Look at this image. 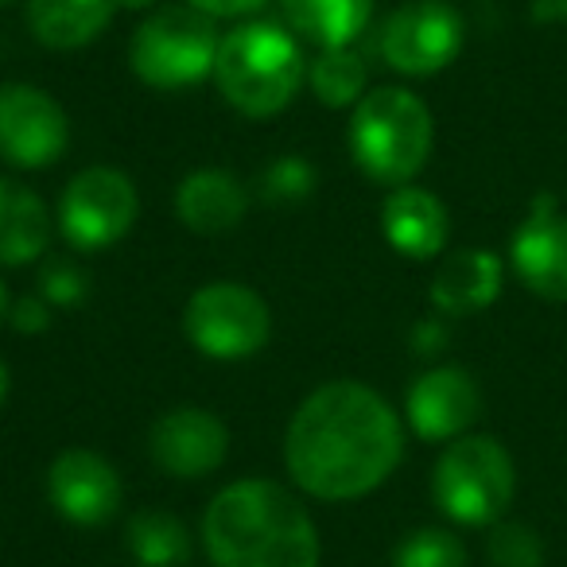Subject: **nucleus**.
<instances>
[{"label": "nucleus", "mask_w": 567, "mask_h": 567, "mask_svg": "<svg viewBox=\"0 0 567 567\" xmlns=\"http://www.w3.org/2000/svg\"><path fill=\"white\" fill-rule=\"evenodd\" d=\"M404 435L393 404L362 381L319 385L284 435V463L303 494L358 502L401 466Z\"/></svg>", "instance_id": "1"}, {"label": "nucleus", "mask_w": 567, "mask_h": 567, "mask_svg": "<svg viewBox=\"0 0 567 567\" xmlns=\"http://www.w3.org/2000/svg\"><path fill=\"white\" fill-rule=\"evenodd\" d=\"M214 567H319V533L300 497L268 478L226 486L203 517Z\"/></svg>", "instance_id": "2"}, {"label": "nucleus", "mask_w": 567, "mask_h": 567, "mask_svg": "<svg viewBox=\"0 0 567 567\" xmlns=\"http://www.w3.org/2000/svg\"><path fill=\"white\" fill-rule=\"evenodd\" d=\"M308 79L303 48L288 28L252 20L221 35L214 59L218 94L245 117H276L292 105Z\"/></svg>", "instance_id": "3"}, {"label": "nucleus", "mask_w": 567, "mask_h": 567, "mask_svg": "<svg viewBox=\"0 0 567 567\" xmlns=\"http://www.w3.org/2000/svg\"><path fill=\"white\" fill-rule=\"evenodd\" d=\"M435 144L432 110L412 90L381 86L354 105L350 117V156L385 187H404L424 172Z\"/></svg>", "instance_id": "4"}, {"label": "nucleus", "mask_w": 567, "mask_h": 567, "mask_svg": "<svg viewBox=\"0 0 567 567\" xmlns=\"http://www.w3.org/2000/svg\"><path fill=\"white\" fill-rule=\"evenodd\" d=\"M517 471L513 455L494 435H458L447 443L432 474L435 505L447 513L455 525H497L509 509Z\"/></svg>", "instance_id": "5"}, {"label": "nucleus", "mask_w": 567, "mask_h": 567, "mask_svg": "<svg viewBox=\"0 0 567 567\" xmlns=\"http://www.w3.org/2000/svg\"><path fill=\"white\" fill-rule=\"evenodd\" d=\"M221 35L214 32V17L179 4V9H159L136 28L128 43V63L144 86L179 90L195 86L206 74H214Z\"/></svg>", "instance_id": "6"}, {"label": "nucleus", "mask_w": 567, "mask_h": 567, "mask_svg": "<svg viewBox=\"0 0 567 567\" xmlns=\"http://www.w3.org/2000/svg\"><path fill=\"white\" fill-rule=\"evenodd\" d=\"M183 331L198 354L214 362H241L265 350L272 334V311L252 288L218 280L190 296L183 311Z\"/></svg>", "instance_id": "7"}, {"label": "nucleus", "mask_w": 567, "mask_h": 567, "mask_svg": "<svg viewBox=\"0 0 567 567\" xmlns=\"http://www.w3.org/2000/svg\"><path fill=\"white\" fill-rule=\"evenodd\" d=\"M141 198L128 175L113 167H86L63 190L59 203V229L74 249H110L133 229Z\"/></svg>", "instance_id": "8"}, {"label": "nucleus", "mask_w": 567, "mask_h": 567, "mask_svg": "<svg viewBox=\"0 0 567 567\" xmlns=\"http://www.w3.org/2000/svg\"><path fill=\"white\" fill-rule=\"evenodd\" d=\"M463 51V17L443 0H409L381 28V59L396 74L432 79Z\"/></svg>", "instance_id": "9"}, {"label": "nucleus", "mask_w": 567, "mask_h": 567, "mask_svg": "<svg viewBox=\"0 0 567 567\" xmlns=\"http://www.w3.org/2000/svg\"><path fill=\"white\" fill-rule=\"evenodd\" d=\"M71 125L66 113L48 90L28 86V82H4L0 86V159L12 167L55 164L66 152Z\"/></svg>", "instance_id": "10"}, {"label": "nucleus", "mask_w": 567, "mask_h": 567, "mask_svg": "<svg viewBox=\"0 0 567 567\" xmlns=\"http://www.w3.org/2000/svg\"><path fill=\"white\" fill-rule=\"evenodd\" d=\"M148 451L156 466L172 478H206L226 463L229 432L214 412L183 404L152 424Z\"/></svg>", "instance_id": "11"}, {"label": "nucleus", "mask_w": 567, "mask_h": 567, "mask_svg": "<svg viewBox=\"0 0 567 567\" xmlns=\"http://www.w3.org/2000/svg\"><path fill=\"white\" fill-rule=\"evenodd\" d=\"M509 265L517 280L540 300H567V218L556 214V198L540 195L533 214L509 241Z\"/></svg>", "instance_id": "12"}, {"label": "nucleus", "mask_w": 567, "mask_h": 567, "mask_svg": "<svg viewBox=\"0 0 567 567\" xmlns=\"http://www.w3.org/2000/svg\"><path fill=\"white\" fill-rule=\"evenodd\" d=\"M409 424L420 440L427 443H447L471 432V424L482 412V389L458 365H440L427 370L424 378H416V385L409 389Z\"/></svg>", "instance_id": "13"}, {"label": "nucleus", "mask_w": 567, "mask_h": 567, "mask_svg": "<svg viewBox=\"0 0 567 567\" xmlns=\"http://www.w3.org/2000/svg\"><path fill=\"white\" fill-rule=\"evenodd\" d=\"M48 497L71 525H105L121 505V478L97 451L71 447L51 463Z\"/></svg>", "instance_id": "14"}, {"label": "nucleus", "mask_w": 567, "mask_h": 567, "mask_svg": "<svg viewBox=\"0 0 567 567\" xmlns=\"http://www.w3.org/2000/svg\"><path fill=\"white\" fill-rule=\"evenodd\" d=\"M381 229H385L389 245L401 257L432 260L447 245L451 218H447V206L432 190L404 183V187H393V195L381 206Z\"/></svg>", "instance_id": "15"}, {"label": "nucleus", "mask_w": 567, "mask_h": 567, "mask_svg": "<svg viewBox=\"0 0 567 567\" xmlns=\"http://www.w3.org/2000/svg\"><path fill=\"white\" fill-rule=\"evenodd\" d=\"M502 260L489 249H458L435 268L432 303L443 316H474L486 311L502 292Z\"/></svg>", "instance_id": "16"}, {"label": "nucleus", "mask_w": 567, "mask_h": 567, "mask_svg": "<svg viewBox=\"0 0 567 567\" xmlns=\"http://www.w3.org/2000/svg\"><path fill=\"white\" fill-rule=\"evenodd\" d=\"M245 206H249L245 187L218 167H203V172L187 175L175 190V214L195 234H226L245 218Z\"/></svg>", "instance_id": "17"}, {"label": "nucleus", "mask_w": 567, "mask_h": 567, "mask_svg": "<svg viewBox=\"0 0 567 567\" xmlns=\"http://www.w3.org/2000/svg\"><path fill=\"white\" fill-rule=\"evenodd\" d=\"M117 0H28V28L51 51H79L110 28Z\"/></svg>", "instance_id": "18"}, {"label": "nucleus", "mask_w": 567, "mask_h": 567, "mask_svg": "<svg viewBox=\"0 0 567 567\" xmlns=\"http://www.w3.org/2000/svg\"><path fill=\"white\" fill-rule=\"evenodd\" d=\"M51 241V214L35 190L17 179H0V265H28Z\"/></svg>", "instance_id": "19"}, {"label": "nucleus", "mask_w": 567, "mask_h": 567, "mask_svg": "<svg viewBox=\"0 0 567 567\" xmlns=\"http://www.w3.org/2000/svg\"><path fill=\"white\" fill-rule=\"evenodd\" d=\"M373 0H284V20L296 40L327 48H350L365 32Z\"/></svg>", "instance_id": "20"}, {"label": "nucleus", "mask_w": 567, "mask_h": 567, "mask_svg": "<svg viewBox=\"0 0 567 567\" xmlns=\"http://www.w3.org/2000/svg\"><path fill=\"white\" fill-rule=\"evenodd\" d=\"M125 540L141 567H179L190 556V540L183 520H175L172 513H159V509L136 513L125 528Z\"/></svg>", "instance_id": "21"}, {"label": "nucleus", "mask_w": 567, "mask_h": 567, "mask_svg": "<svg viewBox=\"0 0 567 567\" xmlns=\"http://www.w3.org/2000/svg\"><path fill=\"white\" fill-rule=\"evenodd\" d=\"M308 82L316 97L331 110H347L365 97V59L354 48H327L308 66Z\"/></svg>", "instance_id": "22"}, {"label": "nucleus", "mask_w": 567, "mask_h": 567, "mask_svg": "<svg viewBox=\"0 0 567 567\" xmlns=\"http://www.w3.org/2000/svg\"><path fill=\"white\" fill-rule=\"evenodd\" d=\"M393 567H466V548L447 528H416L396 544Z\"/></svg>", "instance_id": "23"}, {"label": "nucleus", "mask_w": 567, "mask_h": 567, "mask_svg": "<svg viewBox=\"0 0 567 567\" xmlns=\"http://www.w3.org/2000/svg\"><path fill=\"white\" fill-rule=\"evenodd\" d=\"M486 556L494 567H544V544L520 520H502L489 533Z\"/></svg>", "instance_id": "24"}, {"label": "nucleus", "mask_w": 567, "mask_h": 567, "mask_svg": "<svg viewBox=\"0 0 567 567\" xmlns=\"http://www.w3.org/2000/svg\"><path fill=\"white\" fill-rule=\"evenodd\" d=\"M260 190L268 203H300L316 190V167L300 156H280L260 175Z\"/></svg>", "instance_id": "25"}, {"label": "nucleus", "mask_w": 567, "mask_h": 567, "mask_svg": "<svg viewBox=\"0 0 567 567\" xmlns=\"http://www.w3.org/2000/svg\"><path fill=\"white\" fill-rule=\"evenodd\" d=\"M43 296L51 303H59V308H71V303H79L86 296V280H82V272L74 265H55L43 272Z\"/></svg>", "instance_id": "26"}, {"label": "nucleus", "mask_w": 567, "mask_h": 567, "mask_svg": "<svg viewBox=\"0 0 567 567\" xmlns=\"http://www.w3.org/2000/svg\"><path fill=\"white\" fill-rule=\"evenodd\" d=\"M187 4L214 20H226V17H249V12H260L268 0H187Z\"/></svg>", "instance_id": "27"}, {"label": "nucleus", "mask_w": 567, "mask_h": 567, "mask_svg": "<svg viewBox=\"0 0 567 567\" xmlns=\"http://www.w3.org/2000/svg\"><path fill=\"white\" fill-rule=\"evenodd\" d=\"M12 323H17V331H28V334L48 331V323H51L48 303L43 300H20L17 311H12Z\"/></svg>", "instance_id": "28"}, {"label": "nucleus", "mask_w": 567, "mask_h": 567, "mask_svg": "<svg viewBox=\"0 0 567 567\" xmlns=\"http://www.w3.org/2000/svg\"><path fill=\"white\" fill-rule=\"evenodd\" d=\"M533 20H540V24H567V0H533Z\"/></svg>", "instance_id": "29"}, {"label": "nucleus", "mask_w": 567, "mask_h": 567, "mask_svg": "<svg viewBox=\"0 0 567 567\" xmlns=\"http://www.w3.org/2000/svg\"><path fill=\"white\" fill-rule=\"evenodd\" d=\"M117 9H133V12H141V9H152V0H117Z\"/></svg>", "instance_id": "30"}, {"label": "nucleus", "mask_w": 567, "mask_h": 567, "mask_svg": "<svg viewBox=\"0 0 567 567\" xmlns=\"http://www.w3.org/2000/svg\"><path fill=\"white\" fill-rule=\"evenodd\" d=\"M4 396H9V370L0 362V404H4Z\"/></svg>", "instance_id": "31"}, {"label": "nucleus", "mask_w": 567, "mask_h": 567, "mask_svg": "<svg viewBox=\"0 0 567 567\" xmlns=\"http://www.w3.org/2000/svg\"><path fill=\"white\" fill-rule=\"evenodd\" d=\"M4 308H9V296H4V284H0V323H4Z\"/></svg>", "instance_id": "32"}, {"label": "nucleus", "mask_w": 567, "mask_h": 567, "mask_svg": "<svg viewBox=\"0 0 567 567\" xmlns=\"http://www.w3.org/2000/svg\"><path fill=\"white\" fill-rule=\"evenodd\" d=\"M4 4H12V0H0V9H4Z\"/></svg>", "instance_id": "33"}]
</instances>
